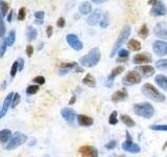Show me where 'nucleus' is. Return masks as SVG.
Wrapping results in <instances>:
<instances>
[{"instance_id": "30", "label": "nucleus", "mask_w": 167, "mask_h": 157, "mask_svg": "<svg viewBox=\"0 0 167 157\" xmlns=\"http://www.w3.org/2000/svg\"><path fill=\"white\" fill-rule=\"evenodd\" d=\"M15 40H16V34H15V30H11V33L8 34V38L5 39L6 44H8V46H12L13 44H14Z\"/></svg>"}, {"instance_id": "31", "label": "nucleus", "mask_w": 167, "mask_h": 157, "mask_svg": "<svg viewBox=\"0 0 167 157\" xmlns=\"http://www.w3.org/2000/svg\"><path fill=\"white\" fill-rule=\"evenodd\" d=\"M8 8H10V5H8V2L5 1H0V10H1V16H5L6 13L8 12Z\"/></svg>"}, {"instance_id": "52", "label": "nucleus", "mask_w": 167, "mask_h": 157, "mask_svg": "<svg viewBox=\"0 0 167 157\" xmlns=\"http://www.w3.org/2000/svg\"><path fill=\"white\" fill-rule=\"evenodd\" d=\"M156 2H157V1H156V0H148V3H149V4H153V3L155 4Z\"/></svg>"}, {"instance_id": "51", "label": "nucleus", "mask_w": 167, "mask_h": 157, "mask_svg": "<svg viewBox=\"0 0 167 157\" xmlns=\"http://www.w3.org/2000/svg\"><path fill=\"white\" fill-rule=\"evenodd\" d=\"M12 16H13V11H11L10 15H8V21H11V20H12Z\"/></svg>"}, {"instance_id": "11", "label": "nucleus", "mask_w": 167, "mask_h": 157, "mask_svg": "<svg viewBox=\"0 0 167 157\" xmlns=\"http://www.w3.org/2000/svg\"><path fill=\"white\" fill-rule=\"evenodd\" d=\"M153 52H155L157 56H166L167 55V42L164 41H156L153 43Z\"/></svg>"}, {"instance_id": "40", "label": "nucleus", "mask_w": 167, "mask_h": 157, "mask_svg": "<svg viewBox=\"0 0 167 157\" xmlns=\"http://www.w3.org/2000/svg\"><path fill=\"white\" fill-rule=\"evenodd\" d=\"M5 35V24L3 22V19H2V16L0 17V37H3Z\"/></svg>"}, {"instance_id": "4", "label": "nucleus", "mask_w": 167, "mask_h": 157, "mask_svg": "<svg viewBox=\"0 0 167 157\" xmlns=\"http://www.w3.org/2000/svg\"><path fill=\"white\" fill-rule=\"evenodd\" d=\"M129 35H131V26L129 25H124L123 28L121 30V32H120V35L119 37H118L117 41H116V43L114 44V47L113 49H112L111 54H110V57H114L116 55V52H118V50H119V48L121 47V45L125 42V40H127V38L129 37Z\"/></svg>"}, {"instance_id": "14", "label": "nucleus", "mask_w": 167, "mask_h": 157, "mask_svg": "<svg viewBox=\"0 0 167 157\" xmlns=\"http://www.w3.org/2000/svg\"><path fill=\"white\" fill-rule=\"evenodd\" d=\"M15 93H13V92H10V93L6 96V98L4 99V102H3V105H2L1 107V110H0V118H2L4 115H5V113L8 112V108L12 107V101H13V96H14Z\"/></svg>"}, {"instance_id": "24", "label": "nucleus", "mask_w": 167, "mask_h": 157, "mask_svg": "<svg viewBox=\"0 0 167 157\" xmlns=\"http://www.w3.org/2000/svg\"><path fill=\"white\" fill-rule=\"evenodd\" d=\"M83 83L85 84V85H87V86H89V87H91V88H93V87H95V86H96V81H95L94 77L92 76L91 74H88L87 76L84 78Z\"/></svg>"}, {"instance_id": "37", "label": "nucleus", "mask_w": 167, "mask_h": 157, "mask_svg": "<svg viewBox=\"0 0 167 157\" xmlns=\"http://www.w3.org/2000/svg\"><path fill=\"white\" fill-rule=\"evenodd\" d=\"M19 70V62L18 61H15L14 63H13V66H12V69H11V76L12 77H15L17 74V71Z\"/></svg>"}, {"instance_id": "25", "label": "nucleus", "mask_w": 167, "mask_h": 157, "mask_svg": "<svg viewBox=\"0 0 167 157\" xmlns=\"http://www.w3.org/2000/svg\"><path fill=\"white\" fill-rule=\"evenodd\" d=\"M91 10H92L91 4L87 1L83 2V3L80 5V8H78V11H80V13L82 15H88L90 12H91Z\"/></svg>"}, {"instance_id": "10", "label": "nucleus", "mask_w": 167, "mask_h": 157, "mask_svg": "<svg viewBox=\"0 0 167 157\" xmlns=\"http://www.w3.org/2000/svg\"><path fill=\"white\" fill-rule=\"evenodd\" d=\"M153 33L158 38L167 39V22H159L156 24Z\"/></svg>"}, {"instance_id": "27", "label": "nucleus", "mask_w": 167, "mask_h": 157, "mask_svg": "<svg viewBox=\"0 0 167 157\" xmlns=\"http://www.w3.org/2000/svg\"><path fill=\"white\" fill-rule=\"evenodd\" d=\"M120 119H121L122 123H123L125 126H127V127H134V126H135V121H133V118H132L131 116L122 114Z\"/></svg>"}, {"instance_id": "26", "label": "nucleus", "mask_w": 167, "mask_h": 157, "mask_svg": "<svg viewBox=\"0 0 167 157\" xmlns=\"http://www.w3.org/2000/svg\"><path fill=\"white\" fill-rule=\"evenodd\" d=\"M26 36H27V39L29 40V41H32V40H35L37 38V36H38V32H37V30L35 27L29 26V27L27 28Z\"/></svg>"}, {"instance_id": "36", "label": "nucleus", "mask_w": 167, "mask_h": 157, "mask_svg": "<svg viewBox=\"0 0 167 157\" xmlns=\"http://www.w3.org/2000/svg\"><path fill=\"white\" fill-rule=\"evenodd\" d=\"M108 26H109V15H108V13H105L102 17V20L100 21V27L107 28Z\"/></svg>"}, {"instance_id": "43", "label": "nucleus", "mask_w": 167, "mask_h": 157, "mask_svg": "<svg viewBox=\"0 0 167 157\" xmlns=\"http://www.w3.org/2000/svg\"><path fill=\"white\" fill-rule=\"evenodd\" d=\"M6 46H8V44H6V41H3L2 45L0 46V58H2V57L4 56V54H5Z\"/></svg>"}, {"instance_id": "12", "label": "nucleus", "mask_w": 167, "mask_h": 157, "mask_svg": "<svg viewBox=\"0 0 167 157\" xmlns=\"http://www.w3.org/2000/svg\"><path fill=\"white\" fill-rule=\"evenodd\" d=\"M166 6L162 1H157L150 10V14L153 16H164L166 14Z\"/></svg>"}, {"instance_id": "41", "label": "nucleus", "mask_w": 167, "mask_h": 157, "mask_svg": "<svg viewBox=\"0 0 167 157\" xmlns=\"http://www.w3.org/2000/svg\"><path fill=\"white\" fill-rule=\"evenodd\" d=\"M32 81L35 82V83H37V84H39V85H43L44 83H45V78L44 77H42V76H38V77H36Z\"/></svg>"}, {"instance_id": "29", "label": "nucleus", "mask_w": 167, "mask_h": 157, "mask_svg": "<svg viewBox=\"0 0 167 157\" xmlns=\"http://www.w3.org/2000/svg\"><path fill=\"white\" fill-rule=\"evenodd\" d=\"M138 34H139V36L141 37L142 39H145L147 36H148L149 34V30H148V27H147L146 24H142L141 27H140L139 32H138Z\"/></svg>"}, {"instance_id": "8", "label": "nucleus", "mask_w": 167, "mask_h": 157, "mask_svg": "<svg viewBox=\"0 0 167 157\" xmlns=\"http://www.w3.org/2000/svg\"><path fill=\"white\" fill-rule=\"evenodd\" d=\"M66 40H67V43L69 44L74 50H77L78 52V50L83 49L84 44H83V42L78 39L77 36H75V35H73V34H69L66 37Z\"/></svg>"}, {"instance_id": "9", "label": "nucleus", "mask_w": 167, "mask_h": 157, "mask_svg": "<svg viewBox=\"0 0 167 157\" xmlns=\"http://www.w3.org/2000/svg\"><path fill=\"white\" fill-rule=\"evenodd\" d=\"M82 157H98V151L92 146H82L78 150Z\"/></svg>"}, {"instance_id": "19", "label": "nucleus", "mask_w": 167, "mask_h": 157, "mask_svg": "<svg viewBox=\"0 0 167 157\" xmlns=\"http://www.w3.org/2000/svg\"><path fill=\"white\" fill-rule=\"evenodd\" d=\"M133 62L135 64H144V63H150L151 58L149 57V55L146 54H139L136 55L133 59Z\"/></svg>"}, {"instance_id": "53", "label": "nucleus", "mask_w": 167, "mask_h": 157, "mask_svg": "<svg viewBox=\"0 0 167 157\" xmlns=\"http://www.w3.org/2000/svg\"><path fill=\"white\" fill-rule=\"evenodd\" d=\"M166 147H167V141L165 143H164V146H163V150H165L166 149Z\"/></svg>"}, {"instance_id": "2", "label": "nucleus", "mask_w": 167, "mask_h": 157, "mask_svg": "<svg viewBox=\"0 0 167 157\" xmlns=\"http://www.w3.org/2000/svg\"><path fill=\"white\" fill-rule=\"evenodd\" d=\"M141 90H142V93H143L146 98H148L149 99H151V101H153V102H157V103H163L166 99L163 93H161L157 88L153 87V85H150V84H148V83L144 84V85L142 86Z\"/></svg>"}, {"instance_id": "45", "label": "nucleus", "mask_w": 167, "mask_h": 157, "mask_svg": "<svg viewBox=\"0 0 167 157\" xmlns=\"http://www.w3.org/2000/svg\"><path fill=\"white\" fill-rule=\"evenodd\" d=\"M32 54H34V46L27 45V47H26V55H27L28 57H32Z\"/></svg>"}, {"instance_id": "38", "label": "nucleus", "mask_w": 167, "mask_h": 157, "mask_svg": "<svg viewBox=\"0 0 167 157\" xmlns=\"http://www.w3.org/2000/svg\"><path fill=\"white\" fill-rule=\"evenodd\" d=\"M20 103V94L19 93H15L14 96H13V101H12V108L17 107V105Z\"/></svg>"}, {"instance_id": "3", "label": "nucleus", "mask_w": 167, "mask_h": 157, "mask_svg": "<svg viewBox=\"0 0 167 157\" xmlns=\"http://www.w3.org/2000/svg\"><path fill=\"white\" fill-rule=\"evenodd\" d=\"M133 111L136 113V115L141 116L144 118H150L155 113L153 107L149 103H139L135 104L133 106Z\"/></svg>"}, {"instance_id": "33", "label": "nucleus", "mask_w": 167, "mask_h": 157, "mask_svg": "<svg viewBox=\"0 0 167 157\" xmlns=\"http://www.w3.org/2000/svg\"><path fill=\"white\" fill-rule=\"evenodd\" d=\"M149 129L155 131H167V125H151L149 126Z\"/></svg>"}, {"instance_id": "47", "label": "nucleus", "mask_w": 167, "mask_h": 157, "mask_svg": "<svg viewBox=\"0 0 167 157\" xmlns=\"http://www.w3.org/2000/svg\"><path fill=\"white\" fill-rule=\"evenodd\" d=\"M52 32H53V28H52V26H47V28H46V33H47V37L48 38H50V37L52 36Z\"/></svg>"}, {"instance_id": "39", "label": "nucleus", "mask_w": 167, "mask_h": 157, "mask_svg": "<svg viewBox=\"0 0 167 157\" xmlns=\"http://www.w3.org/2000/svg\"><path fill=\"white\" fill-rule=\"evenodd\" d=\"M118 57H119V59L127 60L129 59V52L126 49H120L118 52Z\"/></svg>"}, {"instance_id": "48", "label": "nucleus", "mask_w": 167, "mask_h": 157, "mask_svg": "<svg viewBox=\"0 0 167 157\" xmlns=\"http://www.w3.org/2000/svg\"><path fill=\"white\" fill-rule=\"evenodd\" d=\"M23 66H24V61H23V59H20L19 60V70L23 69Z\"/></svg>"}, {"instance_id": "17", "label": "nucleus", "mask_w": 167, "mask_h": 157, "mask_svg": "<svg viewBox=\"0 0 167 157\" xmlns=\"http://www.w3.org/2000/svg\"><path fill=\"white\" fill-rule=\"evenodd\" d=\"M136 71L141 74L144 78H148V77L153 76L155 74V69H153V66H149V65H142V66H138L136 67Z\"/></svg>"}, {"instance_id": "50", "label": "nucleus", "mask_w": 167, "mask_h": 157, "mask_svg": "<svg viewBox=\"0 0 167 157\" xmlns=\"http://www.w3.org/2000/svg\"><path fill=\"white\" fill-rule=\"evenodd\" d=\"M75 99H76L75 96H72V98H71V99H70L69 105H72V104H74V102H75Z\"/></svg>"}, {"instance_id": "49", "label": "nucleus", "mask_w": 167, "mask_h": 157, "mask_svg": "<svg viewBox=\"0 0 167 157\" xmlns=\"http://www.w3.org/2000/svg\"><path fill=\"white\" fill-rule=\"evenodd\" d=\"M92 2H94V3L96 4H100V3H104V2H105L107 0H91Z\"/></svg>"}, {"instance_id": "32", "label": "nucleus", "mask_w": 167, "mask_h": 157, "mask_svg": "<svg viewBox=\"0 0 167 157\" xmlns=\"http://www.w3.org/2000/svg\"><path fill=\"white\" fill-rule=\"evenodd\" d=\"M39 91V86L38 85H30L26 88V93L32 96V94H36Z\"/></svg>"}, {"instance_id": "23", "label": "nucleus", "mask_w": 167, "mask_h": 157, "mask_svg": "<svg viewBox=\"0 0 167 157\" xmlns=\"http://www.w3.org/2000/svg\"><path fill=\"white\" fill-rule=\"evenodd\" d=\"M127 47L131 50H133V52H138V50L141 49V44H140V42L137 41V40L131 39L127 42Z\"/></svg>"}, {"instance_id": "54", "label": "nucleus", "mask_w": 167, "mask_h": 157, "mask_svg": "<svg viewBox=\"0 0 167 157\" xmlns=\"http://www.w3.org/2000/svg\"><path fill=\"white\" fill-rule=\"evenodd\" d=\"M111 157H124V156L123 155H120V156L119 155H112Z\"/></svg>"}, {"instance_id": "46", "label": "nucleus", "mask_w": 167, "mask_h": 157, "mask_svg": "<svg viewBox=\"0 0 167 157\" xmlns=\"http://www.w3.org/2000/svg\"><path fill=\"white\" fill-rule=\"evenodd\" d=\"M56 25H58V27H64L65 26V19L63 18V17H61V18H59L58 22H56Z\"/></svg>"}, {"instance_id": "21", "label": "nucleus", "mask_w": 167, "mask_h": 157, "mask_svg": "<svg viewBox=\"0 0 167 157\" xmlns=\"http://www.w3.org/2000/svg\"><path fill=\"white\" fill-rule=\"evenodd\" d=\"M155 82L160 88L167 91V77L163 76V74H158L155 78Z\"/></svg>"}, {"instance_id": "44", "label": "nucleus", "mask_w": 167, "mask_h": 157, "mask_svg": "<svg viewBox=\"0 0 167 157\" xmlns=\"http://www.w3.org/2000/svg\"><path fill=\"white\" fill-rule=\"evenodd\" d=\"M116 146H117V143H116L115 140H111L105 145V148H107L108 150H112V149H115Z\"/></svg>"}, {"instance_id": "7", "label": "nucleus", "mask_w": 167, "mask_h": 157, "mask_svg": "<svg viewBox=\"0 0 167 157\" xmlns=\"http://www.w3.org/2000/svg\"><path fill=\"white\" fill-rule=\"evenodd\" d=\"M122 149L126 152H129V153H139L141 150L139 146L132 141V137L129 132H126V140L122 143Z\"/></svg>"}, {"instance_id": "34", "label": "nucleus", "mask_w": 167, "mask_h": 157, "mask_svg": "<svg viewBox=\"0 0 167 157\" xmlns=\"http://www.w3.org/2000/svg\"><path fill=\"white\" fill-rule=\"evenodd\" d=\"M44 12L43 11H39V12H36L35 13V17H36V23L37 24H42V22H43V19H44Z\"/></svg>"}, {"instance_id": "18", "label": "nucleus", "mask_w": 167, "mask_h": 157, "mask_svg": "<svg viewBox=\"0 0 167 157\" xmlns=\"http://www.w3.org/2000/svg\"><path fill=\"white\" fill-rule=\"evenodd\" d=\"M129 96V94H127L126 90L124 89H121V90H118V91L114 92L113 96H112V101L114 102V103H118V102H122L124 101L125 99Z\"/></svg>"}, {"instance_id": "1", "label": "nucleus", "mask_w": 167, "mask_h": 157, "mask_svg": "<svg viewBox=\"0 0 167 157\" xmlns=\"http://www.w3.org/2000/svg\"><path fill=\"white\" fill-rule=\"evenodd\" d=\"M100 57H102V55H100L99 48L94 47L86 56L80 58V63L84 67H93V66L97 65L98 62L100 61Z\"/></svg>"}, {"instance_id": "35", "label": "nucleus", "mask_w": 167, "mask_h": 157, "mask_svg": "<svg viewBox=\"0 0 167 157\" xmlns=\"http://www.w3.org/2000/svg\"><path fill=\"white\" fill-rule=\"evenodd\" d=\"M118 123V119H117V112L116 111H113L111 113V115H110L109 118V124L110 125H116V124Z\"/></svg>"}, {"instance_id": "5", "label": "nucleus", "mask_w": 167, "mask_h": 157, "mask_svg": "<svg viewBox=\"0 0 167 157\" xmlns=\"http://www.w3.org/2000/svg\"><path fill=\"white\" fill-rule=\"evenodd\" d=\"M27 140V136L22 132H15V134L12 136V138L8 140V145L5 146L6 150H14L16 148L20 147L23 143H26Z\"/></svg>"}, {"instance_id": "16", "label": "nucleus", "mask_w": 167, "mask_h": 157, "mask_svg": "<svg viewBox=\"0 0 167 157\" xmlns=\"http://www.w3.org/2000/svg\"><path fill=\"white\" fill-rule=\"evenodd\" d=\"M102 11L99 8H96L87 19V23L89 25H96L97 23H99L100 19H102Z\"/></svg>"}, {"instance_id": "20", "label": "nucleus", "mask_w": 167, "mask_h": 157, "mask_svg": "<svg viewBox=\"0 0 167 157\" xmlns=\"http://www.w3.org/2000/svg\"><path fill=\"white\" fill-rule=\"evenodd\" d=\"M77 121L83 127H90L93 125V118L85 115V114H80L77 115Z\"/></svg>"}, {"instance_id": "22", "label": "nucleus", "mask_w": 167, "mask_h": 157, "mask_svg": "<svg viewBox=\"0 0 167 157\" xmlns=\"http://www.w3.org/2000/svg\"><path fill=\"white\" fill-rule=\"evenodd\" d=\"M12 138V131L8 129H3L0 131V143H5Z\"/></svg>"}, {"instance_id": "6", "label": "nucleus", "mask_w": 167, "mask_h": 157, "mask_svg": "<svg viewBox=\"0 0 167 157\" xmlns=\"http://www.w3.org/2000/svg\"><path fill=\"white\" fill-rule=\"evenodd\" d=\"M140 82H141V76H140V74H138L136 70H134V71H129L125 74L124 78L122 79L123 85H127V86L139 84Z\"/></svg>"}, {"instance_id": "28", "label": "nucleus", "mask_w": 167, "mask_h": 157, "mask_svg": "<svg viewBox=\"0 0 167 157\" xmlns=\"http://www.w3.org/2000/svg\"><path fill=\"white\" fill-rule=\"evenodd\" d=\"M156 67L160 70L167 71V59H161L156 62Z\"/></svg>"}, {"instance_id": "15", "label": "nucleus", "mask_w": 167, "mask_h": 157, "mask_svg": "<svg viewBox=\"0 0 167 157\" xmlns=\"http://www.w3.org/2000/svg\"><path fill=\"white\" fill-rule=\"evenodd\" d=\"M123 71H124V66L119 65V66H117V67L114 68V69L111 71V74H110V76L108 77V79H107V86L108 87H111V86L113 85L114 79H115L117 76H119V74Z\"/></svg>"}, {"instance_id": "42", "label": "nucleus", "mask_w": 167, "mask_h": 157, "mask_svg": "<svg viewBox=\"0 0 167 157\" xmlns=\"http://www.w3.org/2000/svg\"><path fill=\"white\" fill-rule=\"evenodd\" d=\"M25 8H21L20 10H19V14H18V20H20V21H22V20L25 19Z\"/></svg>"}, {"instance_id": "13", "label": "nucleus", "mask_w": 167, "mask_h": 157, "mask_svg": "<svg viewBox=\"0 0 167 157\" xmlns=\"http://www.w3.org/2000/svg\"><path fill=\"white\" fill-rule=\"evenodd\" d=\"M61 114H62L63 118L67 123L73 124L74 121H75L76 114L74 112V110H72L71 108H64V109H62V111H61Z\"/></svg>"}]
</instances>
